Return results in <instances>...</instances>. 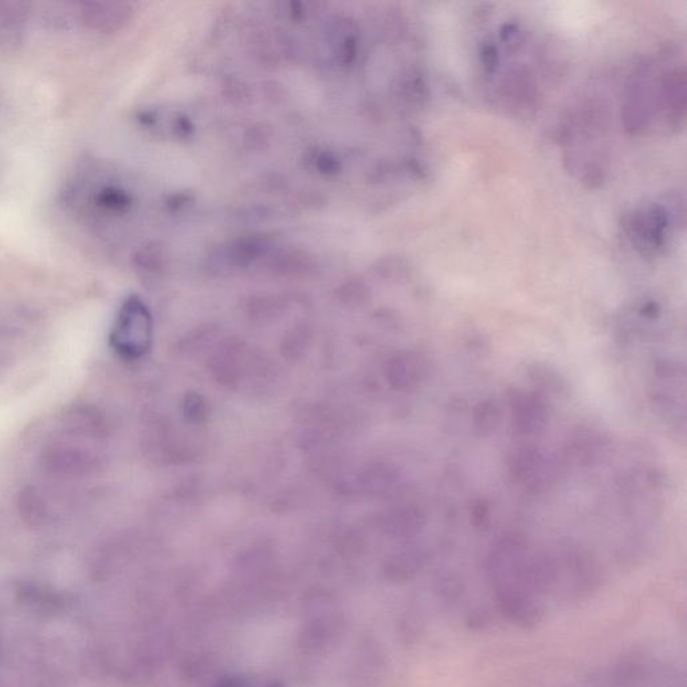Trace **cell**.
I'll list each match as a JSON object with an SVG mask.
<instances>
[{"label": "cell", "instance_id": "cell-16", "mask_svg": "<svg viewBox=\"0 0 687 687\" xmlns=\"http://www.w3.org/2000/svg\"><path fill=\"white\" fill-rule=\"evenodd\" d=\"M471 518L477 526H484L490 520V508L486 502H477L471 512Z\"/></svg>", "mask_w": 687, "mask_h": 687}, {"label": "cell", "instance_id": "cell-9", "mask_svg": "<svg viewBox=\"0 0 687 687\" xmlns=\"http://www.w3.org/2000/svg\"><path fill=\"white\" fill-rule=\"evenodd\" d=\"M510 465L513 477L522 484H536L537 480H544V471L547 469L543 455L535 449L518 450L513 455Z\"/></svg>", "mask_w": 687, "mask_h": 687}, {"label": "cell", "instance_id": "cell-7", "mask_svg": "<svg viewBox=\"0 0 687 687\" xmlns=\"http://www.w3.org/2000/svg\"><path fill=\"white\" fill-rule=\"evenodd\" d=\"M427 372H429V365L425 357L418 353H407L392 361L391 383H394L396 388L416 387L426 379Z\"/></svg>", "mask_w": 687, "mask_h": 687}, {"label": "cell", "instance_id": "cell-8", "mask_svg": "<svg viewBox=\"0 0 687 687\" xmlns=\"http://www.w3.org/2000/svg\"><path fill=\"white\" fill-rule=\"evenodd\" d=\"M19 514L31 526H45L53 520L54 510L34 486H26L18 496Z\"/></svg>", "mask_w": 687, "mask_h": 687}, {"label": "cell", "instance_id": "cell-13", "mask_svg": "<svg viewBox=\"0 0 687 687\" xmlns=\"http://www.w3.org/2000/svg\"><path fill=\"white\" fill-rule=\"evenodd\" d=\"M383 666L382 658H380V653L375 649L374 646L369 645L361 646L359 651H357L355 659L352 663V674L355 678L363 679L378 677L380 667Z\"/></svg>", "mask_w": 687, "mask_h": 687}, {"label": "cell", "instance_id": "cell-10", "mask_svg": "<svg viewBox=\"0 0 687 687\" xmlns=\"http://www.w3.org/2000/svg\"><path fill=\"white\" fill-rule=\"evenodd\" d=\"M502 422L500 404L494 400H485L478 404L473 415V430L478 437H490L496 433Z\"/></svg>", "mask_w": 687, "mask_h": 687}, {"label": "cell", "instance_id": "cell-1", "mask_svg": "<svg viewBox=\"0 0 687 687\" xmlns=\"http://www.w3.org/2000/svg\"><path fill=\"white\" fill-rule=\"evenodd\" d=\"M151 316L139 298H129L121 308L112 332V345L121 356L137 359L151 343Z\"/></svg>", "mask_w": 687, "mask_h": 687}, {"label": "cell", "instance_id": "cell-12", "mask_svg": "<svg viewBox=\"0 0 687 687\" xmlns=\"http://www.w3.org/2000/svg\"><path fill=\"white\" fill-rule=\"evenodd\" d=\"M94 206L107 214H121L131 206V198L127 192L115 186H104L96 192L93 198Z\"/></svg>", "mask_w": 687, "mask_h": 687}, {"label": "cell", "instance_id": "cell-18", "mask_svg": "<svg viewBox=\"0 0 687 687\" xmlns=\"http://www.w3.org/2000/svg\"><path fill=\"white\" fill-rule=\"evenodd\" d=\"M269 687H284L281 685V683H272Z\"/></svg>", "mask_w": 687, "mask_h": 687}, {"label": "cell", "instance_id": "cell-11", "mask_svg": "<svg viewBox=\"0 0 687 687\" xmlns=\"http://www.w3.org/2000/svg\"><path fill=\"white\" fill-rule=\"evenodd\" d=\"M422 565V557L418 552L407 551L392 556L386 564V576L392 581H404L414 576Z\"/></svg>", "mask_w": 687, "mask_h": 687}, {"label": "cell", "instance_id": "cell-14", "mask_svg": "<svg viewBox=\"0 0 687 687\" xmlns=\"http://www.w3.org/2000/svg\"><path fill=\"white\" fill-rule=\"evenodd\" d=\"M392 531L398 536H411L418 533L425 524V516L415 508L400 509L391 520Z\"/></svg>", "mask_w": 687, "mask_h": 687}, {"label": "cell", "instance_id": "cell-17", "mask_svg": "<svg viewBox=\"0 0 687 687\" xmlns=\"http://www.w3.org/2000/svg\"><path fill=\"white\" fill-rule=\"evenodd\" d=\"M211 687H251L249 679L242 677V675H226V677L219 678Z\"/></svg>", "mask_w": 687, "mask_h": 687}, {"label": "cell", "instance_id": "cell-6", "mask_svg": "<svg viewBox=\"0 0 687 687\" xmlns=\"http://www.w3.org/2000/svg\"><path fill=\"white\" fill-rule=\"evenodd\" d=\"M64 427L74 437L101 438L105 433V420L92 406L78 404L65 412Z\"/></svg>", "mask_w": 687, "mask_h": 687}, {"label": "cell", "instance_id": "cell-5", "mask_svg": "<svg viewBox=\"0 0 687 687\" xmlns=\"http://www.w3.org/2000/svg\"><path fill=\"white\" fill-rule=\"evenodd\" d=\"M82 22L98 33H115L131 18V7L119 2H84L80 5Z\"/></svg>", "mask_w": 687, "mask_h": 687}, {"label": "cell", "instance_id": "cell-2", "mask_svg": "<svg viewBox=\"0 0 687 687\" xmlns=\"http://www.w3.org/2000/svg\"><path fill=\"white\" fill-rule=\"evenodd\" d=\"M43 470L60 480H80L97 473L102 462L94 451L70 443L54 442L41 454Z\"/></svg>", "mask_w": 687, "mask_h": 687}, {"label": "cell", "instance_id": "cell-4", "mask_svg": "<svg viewBox=\"0 0 687 687\" xmlns=\"http://www.w3.org/2000/svg\"><path fill=\"white\" fill-rule=\"evenodd\" d=\"M667 217L662 207L653 206L632 215L628 231L632 243L643 253H653L666 242Z\"/></svg>", "mask_w": 687, "mask_h": 687}, {"label": "cell", "instance_id": "cell-15", "mask_svg": "<svg viewBox=\"0 0 687 687\" xmlns=\"http://www.w3.org/2000/svg\"><path fill=\"white\" fill-rule=\"evenodd\" d=\"M532 374L536 375V378H533V380H535L539 386L545 388V390H557V388L560 390L559 384H563L556 372L548 371L547 368L540 369L537 367L533 369Z\"/></svg>", "mask_w": 687, "mask_h": 687}, {"label": "cell", "instance_id": "cell-3", "mask_svg": "<svg viewBox=\"0 0 687 687\" xmlns=\"http://www.w3.org/2000/svg\"><path fill=\"white\" fill-rule=\"evenodd\" d=\"M512 406L513 429L520 435L540 433L547 426L549 407L547 399L540 392H513Z\"/></svg>", "mask_w": 687, "mask_h": 687}]
</instances>
